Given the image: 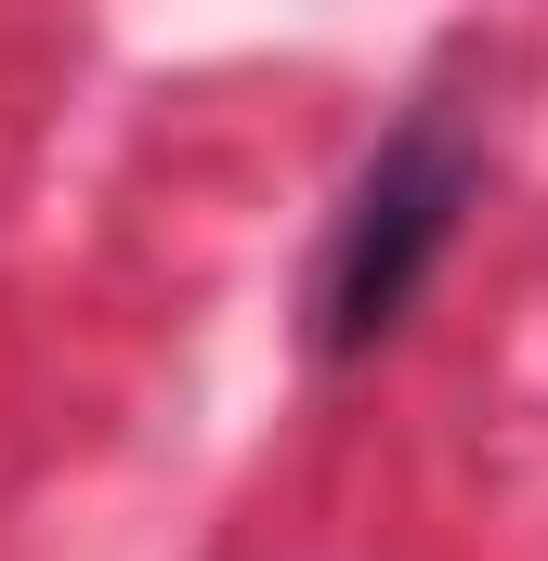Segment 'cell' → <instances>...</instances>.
<instances>
[{
  "instance_id": "obj_1",
  "label": "cell",
  "mask_w": 548,
  "mask_h": 561,
  "mask_svg": "<svg viewBox=\"0 0 548 561\" xmlns=\"http://www.w3.org/2000/svg\"><path fill=\"white\" fill-rule=\"evenodd\" d=\"M470 183H483V157L444 131L431 105L366 157V183H353V209H340V236H327V275H313V353H327V366L379 353L418 313V287H431L457 209H470Z\"/></svg>"
}]
</instances>
